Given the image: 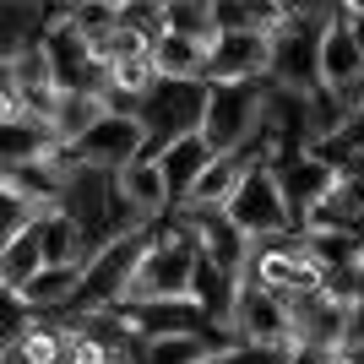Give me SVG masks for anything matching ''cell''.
<instances>
[{
	"instance_id": "cell-1",
	"label": "cell",
	"mask_w": 364,
	"mask_h": 364,
	"mask_svg": "<svg viewBox=\"0 0 364 364\" xmlns=\"http://www.w3.org/2000/svg\"><path fill=\"white\" fill-rule=\"evenodd\" d=\"M196 277H201V250L196 240L185 234V228L164 223L158 228V240H152L147 261H141L136 283H131V294H125L120 310H131V304H168V299H196Z\"/></svg>"
},
{
	"instance_id": "cell-2",
	"label": "cell",
	"mask_w": 364,
	"mask_h": 364,
	"mask_svg": "<svg viewBox=\"0 0 364 364\" xmlns=\"http://www.w3.org/2000/svg\"><path fill=\"white\" fill-rule=\"evenodd\" d=\"M245 277H256L267 294L277 299H304L326 283V267H321L310 234H277V240L250 245V261H245Z\"/></svg>"
},
{
	"instance_id": "cell-3",
	"label": "cell",
	"mask_w": 364,
	"mask_h": 364,
	"mask_svg": "<svg viewBox=\"0 0 364 364\" xmlns=\"http://www.w3.org/2000/svg\"><path fill=\"white\" fill-rule=\"evenodd\" d=\"M207 98H213V82H158L136 109L141 131H147V158L196 136L207 125Z\"/></svg>"
},
{
	"instance_id": "cell-4",
	"label": "cell",
	"mask_w": 364,
	"mask_h": 364,
	"mask_svg": "<svg viewBox=\"0 0 364 364\" xmlns=\"http://www.w3.org/2000/svg\"><path fill=\"white\" fill-rule=\"evenodd\" d=\"M267 98H272V82H240V87H213L207 98V125L201 136L213 141V152H240L245 141L267 125Z\"/></svg>"
},
{
	"instance_id": "cell-5",
	"label": "cell",
	"mask_w": 364,
	"mask_h": 364,
	"mask_svg": "<svg viewBox=\"0 0 364 364\" xmlns=\"http://www.w3.org/2000/svg\"><path fill=\"white\" fill-rule=\"evenodd\" d=\"M223 213H228V223L240 228L250 245L277 240V234H299V218H294L289 196H283L277 168H256V174H250V180L234 191V201H228Z\"/></svg>"
},
{
	"instance_id": "cell-6",
	"label": "cell",
	"mask_w": 364,
	"mask_h": 364,
	"mask_svg": "<svg viewBox=\"0 0 364 364\" xmlns=\"http://www.w3.org/2000/svg\"><path fill=\"white\" fill-rule=\"evenodd\" d=\"M71 158L82 168H104V174H120L136 158H147V131H141L136 114H104L87 136L71 147Z\"/></svg>"
},
{
	"instance_id": "cell-7",
	"label": "cell",
	"mask_w": 364,
	"mask_h": 364,
	"mask_svg": "<svg viewBox=\"0 0 364 364\" xmlns=\"http://www.w3.org/2000/svg\"><path fill=\"white\" fill-rule=\"evenodd\" d=\"M213 87H240V82H272V38L267 33H218L213 38Z\"/></svg>"
},
{
	"instance_id": "cell-8",
	"label": "cell",
	"mask_w": 364,
	"mask_h": 364,
	"mask_svg": "<svg viewBox=\"0 0 364 364\" xmlns=\"http://www.w3.org/2000/svg\"><path fill=\"white\" fill-rule=\"evenodd\" d=\"M234 337L240 343H294V304L267 294L256 277H245L240 304H234Z\"/></svg>"
},
{
	"instance_id": "cell-9",
	"label": "cell",
	"mask_w": 364,
	"mask_h": 364,
	"mask_svg": "<svg viewBox=\"0 0 364 364\" xmlns=\"http://www.w3.org/2000/svg\"><path fill=\"white\" fill-rule=\"evenodd\" d=\"M277 180H283V196H289L294 218L304 223V218L337 191L343 168H332L326 158H316V152H299V158H289V164H277Z\"/></svg>"
},
{
	"instance_id": "cell-10",
	"label": "cell",
	"mask_w": 364,
	"mask_h": 364,
	"mask_svg": "<svg viewBox=\"0 0 364 364\" xmlns=\"http://www.w3.org/2000/svg\"><path fill=\"white\" fill-rule=\"evenodd\" d=\"M49 267V250H44V218L11 240H0V289L6 294H22L33 277Z\"/></svg>"
},
{
	"instance_id": "cell-11",
	"label": "cell",
	"mask_w": 364,
	"mask_h": 364,
	"mask_svg": "<svg viewBox=\"0 0 364 364\" xmlns=\"http://www.w3.org/2000/svg\"><path fill=\"white\" fill-rule=\"evenodd\" d=\"M158 164H164V174H168V191H174V207H185V201L196 196V185H201V174L218 164V152H213V141L201 136H185V141H174L168 152H158Z\"/></svg>"
},
{
	"instance_id": "cell-12",
	"label": "cell",
	"mask_w": 364,
	"mask_h": 364,
	"mask_svg": "<svg viewBox=\"0 0 364 364\" xmlns=\"http://www.w3.org/2000/svg\"><path fill=\"white\" fill-rule=\"evenodd\" d=\"M152 65L164 82H207V65H213V44H196V38H180V33H164L152 44Z\"/></svg>"
},
{
	"instance_id": "cell-13",
	"label": "cell",
	"mask_w": 364,
	"mask_h": 364,
	"mask_svg": "<svg viewBox=\"0 0 364 364\" xmlns=\"http://www.w3.org/2000/svg\"><path fill=\"white\" fill-rule=\"evenodd\" d=\"M228 343L213 332H191V337H164V343H147L141 364H213Z\"/></svg>"
},
{
	"instance_id": "cell-14",
	"label": "cell",
	"mask_w": 364,
	"mask_h": 364,
	"mask_svg": "<svg viewBox=\"0 0 364 364\" xmlns=\"http://www.w3.org/2000/svg\"><path fill=\"white\" fill-rule=\"evenodd\" d=\"M104 114H109V104L98 98V92H60V109H55V120H49V125H55V136H60L65 147H76Z\"/></svg>"
},
{
	"instance_id": "cell-15",
	"label": "cell",
	"mask_w": 364,
	"mask_h": 364,
	"mask_svg": "<svg viewBox=\"0 0 364 364\" xmlns=\"http://www.w3.org/2000/svg\"><path fill=\"white\" fill-rule=\"evenodd\" d=\"M168 33L196 38V44H213L218 38V6L213 0H168Z\"/></svg>"
},
{
	"instance_id": "cell-16",
	"label": "cell",
	"mask_w": 364,
	"mask_h": 364,
	"mask_svg": "<svg viewBox=\"0 0 364 364\" xmlns=\"http://www.w3.org/2000/svg\"><path fill=\"white\" fill-rule=\"evenodd\" d=\"M294 343H228L213 364H294Z\"/></svg>"
},
{
	"instance_id": "cell-17",
	"label": "cell",
	"mask_w": 364,
	"mask_h": 364,
	"mask_svg": "<svg viewBox=\"0 0 364 364\" xmlns=\"http://www.w3.org/2000/svg\"><path fill=\"white\" fill-rule=\"evenodd\" d=\"M326 364H364V353H353V348H337V353H326Z\"/></svg>"
},
{
	"instance_id": "cell-18",
	"label": "cell",
	"mask_w": 364,
	"mask_h": 364,
	"mask_svg": "<svg viewBox=\"0 0 364 364\" xmlns=\"http://www.w3.org/2000/svg\"><path fill=\"white\" fill-rule=\"evenodd\" d=\"M294 364H326V353H310V348H299V353H294Z\"/></svg>"
}]
</instances>
